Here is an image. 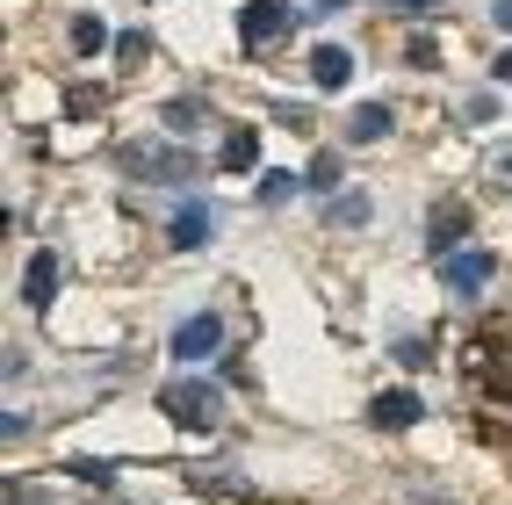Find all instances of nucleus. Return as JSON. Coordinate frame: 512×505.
Listing matches in <instances>:
<instances>
[{"instance_id":"nucleus-1","label":"nucleus","mask_w":512,"mask_h":505,"mask_svg":"<svg viewBox=\"0 0 512 505\" xmlns=\"http://www.w3.org/2000/svg\"><path fill=\"white\" fill-rule=\"evenodd\" d=\"M469 376L484 397H505L512 404V325H491L484 340L469 347Z\"/></svg>"},{"instance_id":"nucleus-2","label":"nucleus","mask_w":512,"mask_h":505,"mask_svg":"<svg viewBox=\"0 0 512 505\" xmlns=\"http://www.w3.org/2000/svg\"><path fill=\"white\" fill-rule=\"evenodd\" d=\"M159 412L181 419V426H217L224 419V397H217V383H166L159 390Z\"/></svg>"},{"instance_id":"nucleus-3","label":"nucleus","mask_w":512,"mask_h":505,"mask_svg":"<svg viewBox=\"0 0 512 505\" xmlns=\"http://www.w3.org/2000/svg\"><path fill=\"white\" fill-rule=\"evenodd\" d=\"M491 275H498V253L491 246H455L448 260H440V289H448V296H476Z\"/></svg>"},{"instance_id":"nucleus-4","label":"nucleus","mask_w":512,"mask_h":505,"mask_svg":"<svg viewBox=\"0 0 512 505\" xmlns=\"http://www.w3.org/2000/svg\"><path fill=\"white\" fill-rule=\"evenodd\" d=\"M217 347H224V318L217 311H195V318L174 325V361H210Z\"/></svg>"},{"instance_id":"nucleus-5","label":"nucleus","mask_w":512,"mask_h":505,"mask_svg":"<svg viewBox=\"0 0 512 505\" xmlns=\"http://www.w3.org/2000/svg\"><path fill=\"white\" fill-rule=\"evenodd\" d=\"M469 224H476L469 202H440V210L426 217V253H433V260H448V253L469 239Z\"/></svg>"},{"instance_id":"nucleus-6","label":"nucleus","mask_w":512,"mask_h":505,"mask_svg":"<svg viewBox=\"0 0 512 505\" xmlns=\"http://www.w3.org/2000/svg\"><path fill=\"white\" fill-rule=\"evenodd\" d=\"M419 419H426L419 390H375L368 397V426H383V433H404V426H419Z\"/></svg>"},{"instance_id":"nucleus-7","label":"nucleus","mask_w":512,"mask_h":505,"mask_svg":"<svg viewBox=\"0 0 512 505\" xmlns=\"http://www.w3.org/2000/svg\"><path fill=\"white\" fill-rule=\"evenodd\" d=\"M282 29H289V8H282V0H246V8H238V44H275L282 37Z\"/></svg>"},{"instance_id":"nucleus-8","label":"nucleus","mask_w":512,"mask_h":505,"mask_svg":"<svg viewBox=\"0 0 512 505\" xmlns=\"http://www.w3.org/2000/svg\"><path fill=\"white\" fill-rule=\"evenodd\" d=\"M58 275H65L58 253H29V267H22V303L29 311H44V303L58 296Z\"/></svg>"},{"instance_id":"nucleus-9","label":"nucleus","mask_w":512,"mask_h":505,"mask_svg":"<svg viewBox=\"0 0 512 505\" xmlns=\"http://www.w3.org/2000/svg\"><path fill=\"white\" fill-rule=\"evenodd\" d=\"M130 174H145V181H188L195 159L188 152H130Z\"/></svg>"},{"instance_id":"nucleus-10","label":"nucleus","mask_w":512,"mask_h":505,"mask_svg":"<svg viewBox=\"0 0 512 505\" xmlns=\"http://www.w3.org/2000/svg\"><path fill=\"white\" fill-rule=\"evenodd\" d=\"M65 44H73V58H101L116 37H109V22H101V15H73V22H65Z\"/></svg>"},{"instance_id":"nucleus-11","label":"nucleus","mask_w":512,"mask_h":505,"mask_svg":"<svg viewBox=\"0 0 512 505\" xmlns=\"http://www.w3.org/2000/svg\"><path fill=\"white\" fill-rule=\"evenodd\" d=\"M347 73H354L347 44H318V51H311V80H318L325 94H339V87H347Z\"/></svg>"},{"instance_id":"nucleus-12","label":"nucleus","mask_w":512,"mask_h":505,"mask_svg":"<svg viewBox=\"0 0 512 505\" xmlns=\"http://www.w3.org/2000/svg\"><path fill=\"white\" fill-rule=\"evenodd\" d=\"M166 239H174V246H202V239H210V202H181V210H174V231H166Z\"/></svg>"},{"instance_id":"nucleus-13","label":"nucleus","mask_w":512,"mask_h":505,"mask_svg":"<svg viewBox=\"0 0 512 505\" xmlns=\"http://www.w3.org/2000/svg\"><path fill=\"white\" fill-rule=\"evenodd\" d=\"M390 123H397V116L383 109V101H368V109H354V116H347V138L375 145V138H390Z\"/></svg>"},{"instance_id":"nucleus-14","label":"nucleus","mask_w":512,"mask_h":505,"mask_svg":"<svg viewBox=\"0 0 512 505\" xmlns=\"http://www.w3.org/2000/svg\"><path fill=\"white\" fill-rule=\"evenodd\" d=\"M253 159H260V130H231V138H224V152H217V166H224V174H246Z\"/></svg>"},{"instance_id":"nucleus-15","label":"nucleus","mask_w":512,"mask_h":505,"mask_svg":"<svg viewBox=\"0 0 512 505\" xmlns=\"http://www.w3.org/2000/svg\"><path fill=\"white\" fill-rule=\"evenodd\" d=\"M325 217H332V224H368V195H361V188H339V202H332Z\"/></svg>"},{"instance_id":"nucleus-16","label":"nucleus","mask_w":512,"mask_h":505,"mask_svg":"<svg viewBox=\"0 0 512 505\" xmlns=\"http://www.w3.org/2000/svg\"><path fill=\"white\" fill-rule=\"evenodd\" d=\"M145 51H152L145 29H123V37H116V58H123V65H145Z\"/></svg>"},{"instance_id":"nucleus-17","label":"nucleus","mask_w":512,"mask_h":505,"mask_svg":"<svg viewBox=\"0 0 512 505\" xmlns=\"http://www.w3.org/2000/svg\"><path fill=\"white\" fill-rule=\"evenodd\" d=\"M296 195V174H260V202H289Z\"/></svg>"},{"instance_id":"nucleus-18","label":"nucleus","mask_w":512,"mask_h":505,"mask_svg":"<svg viewBox=\"0 0 512 505\" xmlns=\"http://www.w3.org/2000/svg\"><path fill=\"white\" fill-rule=\"evenodd\" d=\"M166 123H174V130H188V123H202V101H166Z\"/></svg>"},{"instance_id":"nucleus-19","label":"nucleus","mask_w":512,"mask_h":505,"mask_svg":"<svg viewBox=\"0 0 512 505\" xmlns=\"http://www.w3.org/2000/svg\"><path fill=\"white\" fill-rule=\"evenodd\" d=\"M332 181H339V159L318 152V159H311V188H332Z\"/></svg>"},{"instance_id":"nucleus-20","label":"nucleus","mask_w":512,"mask_h":505,"mask_svg":"<svg viewBox=\"0 0 512 505\" xmlns=\"http://www.w3.org/2000/svg\"><path fill=\"white\" fill-rule=\"evenodd\" d=\"M65 109H73V116H94L101 94H94V87H73V94H65Z\"/></svg>"},{"instance_id":"nucleus-21","label":"nucleus","mask_w":512,"mask_h":505,"mask_svg":"<svg viewBox=\"0 0 512 505\" xmlns=\"http://www.w3.org/2000/svg\"><path fill=\"white\" fill-rule=\"evenodd\" d=\"M491 22H498L505 37H512V0H498V8H491Z\"/></svg>"},{"instance_id":"nucleus-22","label":"nucleus","mask_w":512,"mask_h":505,"mask_svg":"<svg viewBox=\"0 0 512 505\" xmlns=\"http://www.w3.org/2000/svg\"><path fill=\"white\" fill-rule=\"evenodd\" d=\"M491 80H505V87H512V51H498V65H491Z\"/></svg>"},{"instance_id":"nucleus-23","label":"nucleus","mask_w":512,"mask_h":505,"mask_svg":"<svg viewBox=\"0 0 512 505\" xmlns=\"http://www.w3.org/2000/svg\"><path fill=\"white\" fill-rule=\"evenodd\" d=\"M375 8H440V0H375Z\"/></svg>"},{"instance_id":"nucleus-24","label":"nucleus","mask_w":512,"mask_h":505,"mask_svg":"<svg viewBox=\"0 0 512 505\" xmlns=\"http://www.w3.org/2000/svg\"><path fill=\"white\" fill-rule=\"evenodd\" d=\"M505 174H512V152H505Z\"/></svg>"}]
</instances>
